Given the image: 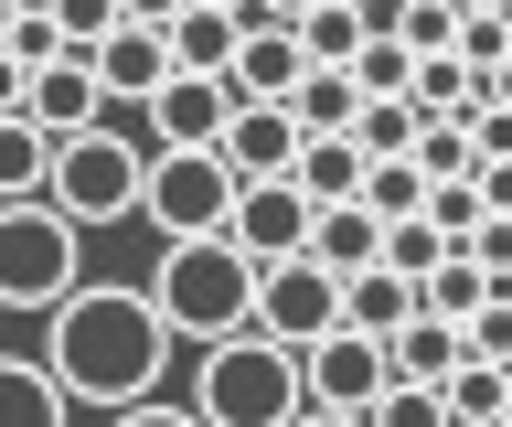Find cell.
Here are the masks:
<instances>
[{"label": "cell", "instance_id": "36", "mask_svg": "<svg viewBox=\"0 0 512 427\" xmlns=\"http://www.w3.org/2000/svg\"><path fill=\"white\" fill-rule=\"evenodd\" d=\"M480 107H512V54H502L491 75H480Z\"/></svg>", "mask_w": 512, "mask_h": 427}, {"label": "cell", "instance_id": "18", "mask_svg": "<svg viewBox=\"0 0 512 427\" xmlns=\"http://www.w3.org/2000/svg\"><path fill=\"white\" fill-rule=\"evenodd\" d=\"M0 427H75L64 385H54L32 353H0Z\"/></svg>", "mask_w": 512, "mask_h": 427}, {"label": "cell", "instance_id": "11", "mask_svg": "<svg viewBox=\"0 0 512 427\" xmlns=\"http://www.w3.org/2000/svg\"><path fill=\"white\" fill-rule=\"evenodd\" d=\"M22 118H32L43 139L96 129V118H107V86H96V65H86V54H54V65H32V75H22Z\"/></svg>", "mask_w": 512, "mask_h": 427}, {"label": "cell", "instance_id": "16", "mask_svg": "<svg viewBox=\"0 0 512 427\" xmlns=\"http://www.w3.org/2000/svg\"><path fill=\"white\" fill-rule=\"evenodd\" d=\"M448 363H459V321H427V310H406V321L384 331V374H406V385H438Z\"/></svg>", "mask_w": 512, "mask_h": 427}, {"label": "cell", "instance_id": "3", "mask_svg": "<svg viewBox=\"0 0 512 427\" xmlns=\"http://www.w3.org/2000/svg\"><path fill=\"white\" fill-rule=\"evenodd\" d=\"M182 406L203 427H288V417H299V353L267 342V331H214L203 363H192Z\"/></svg>", "mask_w": 512, "mask_h": 427}, {"label": "cell", "instance_id": "14", "mask_svg": "<svg viewBox=\"0 0 512 427\" xmlns=\"http://www.w3.org/2000/svg\"><path fill=\"white\" fill-rule=\"evenodd\" d=\"M288 150H299V118H288V107H224L214 161L235 171V182H267V171H288Z\"/></svg>", "mask_w": 512, "mask_h": 427}, {"label": "cell", "instance_id": "22", "mask_svg": "<svg viewBox=\"0 0 512 427\" xmlns=\"http://www.w3.org/2000/svg\"><path fill=\"white\" fill-rule=\"evenodd\" d=\"M438 406H448V427H491L512 406V374H502V363H480V353H459L438 374Z\"/></svg>", "mask_w": 512, "mask_h": 427}, {"label": "cell", "instance_id": "39", "mask_svg": "<svg viewBox=\"0 0 512 427\" xmlns=\"http://www.w3.org/2000/svg\"><path fill=\"white\" fill-rule=\"evenodd\" d=\"M128 22H171V11H182V0H118Z\"/></svg>", "mask_w": 512, "mask_h": 427}, {"label": "cell", "instance_id": "2", "mask_svg": "<svg viewBox=\"0 0 512 427\" xmlns=\"http://www.w3.org/2000/svg\"><path fill=\"white\" fill-rule=\"evenodd\" d=\"M139 299L160 310L171 342H214V331H246V299H256V257L235 235H171L139 278Z\"/></svg>", "mask_w": 512, "mask_h": 427}, {"label": "cell", "instance_id": "9", "mask_svg": "<svg viewBox=\"0 0 512 427\" xmlns=\"http://www.w3.org/2000/svg\"><path fill=\"white\" fill-rule=\"evenodd\" d=\"M224 75H160L150 97H139V118H150V129H139V150H214V129H224Z\"/></svg>", "mask_w": 512, "mask_h": 427}, {"label": "cell", "instance_id": "31", "mask_svg": "<svg viewBox=\"0 0 512 427\" xmlns=\"http://www.w3.org/2000/svg\"><path fill=\"white\" fill-rule=\"evenodd\" d=\"M0 54H11V65H54L64 54V33H54V11H43V0H22V11H11V33H0Z\"/></svg>", "mask_w": 512, "mask_h": 427}, {"label": "cell", "instance_id": "6", "mask_svg": "<svg viewBox=\"0 0 512 427\" xmlns=\"http://www.w3.org/2000/svg\"><path fill=\"white\" fill-rule=\"evenodd\" d=\"M139 214H150L160 246H171V235H224L235 171H224L214 150H150V161H139Z\"/></svg>", "mask_w": 512, "mask_h": 427}, {"label": "cell", "instance_id": "42", "mask_svg": "<svg viewBox=\"0 0 512 427\" xmlns=\"http://www.w3.org/2000/svg\"><path fill=\"white\" fill-rule=\"evenodd\" d=\"M352 11H363V0H352Z\"/></svg>", "mask_w": 512, "mask_h": 427}, {"label": "cell", "instance_id": "7", "mask_svg": "<svg viewBox=\"0 0 512 427\" xmlns=\"http://www.w3.org/2000/svg\"><path fill=\"white\" fill-rule=\"evenodd\" d=\"M342 321V278L320 257H267L256 267V299H246V331H267V342H320V331Z\"/></svg>", "mask_w": 512, "mask_h": 427}, {"label": "cell", "instance_id": "26", "mask_svg": "<svg viewBox=\"0 0 512 427\" xmlns=\"http://www.w3.org/2000/svg\"><path fill=\"white\" fill-rule=\"evenodd\" d=\"M43 161H54V139L32 129V118H0V203H32V193H43Z\"/></svg>", "mask_w": 512, "mask_h": 427}, {"label": "cell", "instance_id": "41", "mask_svg": "<svg viewBox=\"0 0 512 427\" xmlns=\"http://www.w3.org/2000/svg\"><path fill=\"white\" fill-rule=\"evenodd\" d=\"M214 11H246V0H214Z\"/></svg>", "mask_w": 512, "mask_h": 427}, {"label": "cell", "instance_id": "35", "mask_svg": "<svg viewBox=\"0 0 512 427\" xmlns=\"http://www.w3.org/2000/svg\"><path fill=\"white\" fill-rule=\"evenodd\" d=\"M299 11H310V0H246V11H235V22H278V33H288V22H299Z\"/></svg>", "mask_w": 512, "mask_h": 427}, {"label": "cell", "instance_id": "34", "mask_svg": "<svg viewBox=\"0 0 512 427\" xmlns=\"http://www.w3.org/2000/svg\"><path fill=\"white\" fill-rule=\"evenodd\" d=\"M96 427H203V417H192V406H171V395H128V406H107V417H96Z\"/></svg>", "mask_w": 512, "mask_h": 427}, {"label": "cell", "instance_id": "24", "mask_svg": "<svg viewBox=\"0 0 512 427\" xmlns=\"http://www.w3.org/2000/svg\"><path fill=\"white\" fill-rule=\"evenodd\" d=\"M278 107L299 118V139H310V129H352V107H363V97H352L342 65H299V86H288Z\"/></svg>", "mask_w": 512, "mask_h": 427}, {"label": "cell", "instance_id": "21", "mask_svg": "<svg viewBox=\"0 0 512 427\" xmlns=\"http://www.w3.org/2000/svg\"><path fill=\"white\" fill-rule=\"evenodd\" d=\"M406 289H416V310H427V321H470L480 299H491V289H480V257H459V246H438Z\"/></svg>", "mask_w": 512, "mask_h": 427}, {"label": "cell", "instance_id": "20", "mask_svg": "<svg viewBox=\"0 0 512 427\" xmlns=\"http://www.w3.org/2000/svg\"><path fill=\"white\" fill-rule=\"evenodd\" d=\"M374 235H384V214H363V203H310V246H299V257H320L342 278V267L374 257Z\"/></svg>", "mask_w": 512, "mask_h": 427}, {"label": "cell", "instance_id": "17", "mask_svg": "<svg viewBox=\"0 0 512 427\" xmlns=\"http://www.w3.org/2000/svg\"><path fill=\"white\" fill-rule=\"evenodd\" d=\"M288 182L310 203H352V182H363V150H352L342 129H310L299 150H288Z\"/></svg>", "mask_w": 512, "mask_h": 427}, {"label": "cell", "instance_id": "13", "mask_svg": "<svg viewBox=\"0 0 512 427\" xmlns=\"http://www.w3.org/2000/svg\"><path fill=\"white\" fill-rule=\"evenodd\" d=\"M86 65H96V86H107V107H139L171 75V54H160V22H107V33L86 43Z\"/></svg>", "mask_w": 512, "mask_h": 427}, {"label": "cell", "instance_id": "28", "mask_svg": "<svg viewBox=\"0 0 512 427\" xmlns=\"http://www.w3.org/2000/svg\"><path fill=\"white\" fill-rule=\"evenodd\" d=\"M352 203L395 225V214H416V203H427V171H416V161H363V182H352Z\"/></svg>", "mask_w": 512, "mask_h": 427}, {"label": "cell", "instance_id": "19", "mask_svg": "<svg viewBox=\"0 0 512 427\" xmlns=\"http://www.w3.org/2000/svg\"><path fill=\"white\" fill-rule=\"evenodd\" d=\"M406 310H416V289L395 278V267H374V257H363V267H342V331H374V342H384Z\"/></svg>", "mask_w": 512, "mask_h": 427}, {"label": "cell", "instance_id": "43", "mask_svg": "<svg viewBox=\"0 0 512 427\" xmlns=\"http://www.w3.org/2000/svg\"><path fill=\"white\" fill-rule=\"evenodd\" d=\"M502 374H512V363H502Z\"/></svg>", "mask_w": 512, "mask_h": 427}, {"label": "cell", "instance_id": "1", "mask_svg": "<svg viewBox=\"0 0 512 427\" xmlns=\"http://www.w3.org/2000/svg\"><path fill=\"white\" fill-rule=\"evenodd\" d=\"M32 363L64 385V406L107 417L128 395L171 385V331H160V310L128 289V278H75V289L43 310V353Z\"/></svg>", "mask_w": 512, "mask_h": 427}, {"label": "cell", "instance_id": "8", "mask_svg": "<svg viewBox=\"0 0 512 427\" xmlns=\"http://www.w3.org/2000/svg\"><path fill=\"white\" fill-rule=\"evenodd\" d=\"M384 385V342L374 331H320V342H299V406H342V417H363Z\"/></svg>", "mask_w": 512, "mask_h": 427}, {"label": "cell", "instance_id": "25", "mask_svg": "<svg viewBox=\"0 0 512 427\" xmlns=\"http://www.w3.org/2000/svg\"><path fill=\"white\" fill-rule=\"evenodd\" d=\"M288 33H299V54H310V65H352V43H363V11H352V0H310Z\"/></svg>", "mask_w": 512, "mask_h": 427}, {"label": "cell", "instance_id": "10", "mask_svg": "<svg viewBox=\"0 0 512 427\" xmlns=\"http://www.w3.org/2000/svg\"><path fill=\"white\" fill-rule=\"evenodd\" d=\"M224 235H235L256 267H267V257H299V246H310V193H299L288 171H267V182H235V214H224Z\"/></svg>", "mask_w": 512, "mask_h": 427}, {"label": "cell", "instance_id": "40", "mask_svg": "<svg viewBox=\"0 0 512 427\" xmlns=\"http://www.w3.org/2000/svg\"><path fill=\"white\" fill-rule=\"evenodd\" d=\"M11 11H22V0H0V33H11Z\"/></svg>", "mask_w": 512, "mask_h": 427}, {"label": "cell", "instance_id": "38", "mask_svg": "<svg viewBox=\"0 0 512 427\" xmlns=\"http://www.w3.org/2000/svg\"><path fill=\"white\" fill-rule=\"evenodd\" d=\"M288 427H363V417H342V406H299Z\"/></svg>", "mask_w": 512, "mask_h": 427}, {"label": "cell", "instance_id": "5", "mask_svg": "<svg viewBox=\"0 0 512 427\" xmlns=\"http://www.w3.org/2000/svg\"><path fill=\"white\" fill-rule=\"evenodd\" d=\"M86 278V235L64 225L54 203H0V310H54Z\"/></svg>", "mask_w": 512, "mask_h": 427}, {"label": "cell", "instance_id": "27", "mask_svg": "<svg viewBox=\"0 0 512 427\" xmlns=\"http://www.w3.org/2000/svg\"><path fill=\"white\" fill-rule=\"evenodd\" d=\"M342 139L363 150V161H406V139H416V107H406V97H363Z\"/></svg>", "mask_w": 512, "mask_h": 427}, {"label": "cell", "instance_id": "15", "mask_svg": "<svg viewBox=\"0 0 512 427\" xmlns=\"http://www.w3.org/2000/svg\"><path fill=\"white\" fill-rule=\"evenodd\" d=\"M235 43H246V22H235V11H214V0H182V11L160 22V54H171L182 75H224V54H235Z\"/></svg>", "mask_w": 512, "mask_h": 427}, {"label": "cell", "instance_id": "30", "mask_svg": "<svg viewBox=\"0 0 512 427\" xmlns=\"http://www.w3.org/2000/svg\"><path fill=\"white\" fill-rule=\"evenodd\" d=\"M363 427H448V406H438V385H406V374H384L374 406H363Z\"/></svg>", "mask_w": 512, "mask_h": 427}, {"label": "cell", "instance_id": "4", "mask_svg": "<svg viewBox=\"0 0 512 427\" xmlns=\"http://www.w3.org/2000/svg\"><path fill=\"white\" fill-rule=\"evenodd\" d=\"M139 161H150V150H139L118 118H96V129L54 139V161H43V203H54L75 235H107V225L139 214Z\"/></svg>", "mask_w": 512, "mask_h": 427}, {"label": "cell", "instance_id": "33", "mask_svg": "<svg viewBox=\"0 0 512 427\" xmlns=\"http://www.w3.org/2000/svg\"><path fill=\"white\" fill-rule=\"evenodd\" d=\"M43 11H54V33H64V54H86V43L107 33V22H128L118 0H43Z\"/></svg>", "mask_w": 512, "mask_h": 427}, {"label": "cell", "instance_id": "32", "mask_svg": "<svg viewBox=\"0 0 512 427\" xmlns=\"http://www.w3.org/2000/svg\"><path fill=\"white\" fill-rule=\"evenodd\" d=\"M416 214H427V225H438L448 246H459V235L480 225V193H470V171H459V182H427V203H416Z\"/></svg>", "mask_w": 512, "mask_h": 427}, {"label": "cell", "instance_id": "37", "mask_svg": "<svg viewBox=\"0 0 512 427\" xmlns=\"http://www.w3.org/2000/svg\"><path fill=\"white\" fill-rule=\"evenodd\" d=\"M0 118H22V65L0 54Z\"/></svg>", "mask_w": 512, "mask_h": 427}, {"label": "cell", "instance_id": "29", "mask_svg": "<svg viewBox=\"0 0 512 427\" xmlns=\"http://www.w3.org/2000/svg\"><path fill=\"white\" fill-rule=\"evenodd\" d=\"M406 65H416V54H406L395 33H363L342 75H352V97H406Z\"/></svg>", "mask_w": 512, "mask_h": 427}, {"label": "cell", "instance_id": "23", "mask_svg": "<svg viewBox=\"0 0 512 427\" xmlns=\"http://www.w3.org/2000/svg\"><path fill=\"white\" fill-rule=\"evenodd\" d=\"M406 107H416V118H470L480 75L459 65V54H416V65H406Z\"/></svg>", "mask_w": 512, "mask_h": 427}, {"label": "cell", "instance_id": "12", "mask_svg": "<svg viewBox=\"0 0 512 427\" xmlns=\"http://www.w3.org/2000/svg\"><path fill=\"white\" fill-rule=\"evenodd\" d=\"M299 65H310V54H299V33H278V22H246V43L224 54V97H235V107H278L288 86H299Z\"/></svg>", "mask_w": 512, "mask_h": 427}]
</instances>
